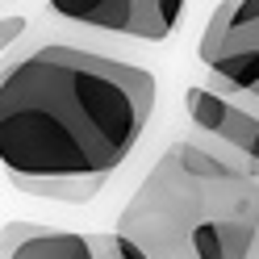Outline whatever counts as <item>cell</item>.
<instances>
[{
  "label": "cell",
  "instance_id": "obj_1",
  "mask_svg": "<svg viewBox=\"0 0 259 259\" xmlns=\"http://www.w3.org/2000/svg\"><path fill=\"white\" fill-rule=\"evenodd\" d=\"M155 75L71 42L0 63V167L17 176H113L142 142Z\"/></svg>",
  "mask_w": 259,
  "mask_h": 259
},
{
  "label": "cell",
  "instance_id": "obj_2",
  "mask_svg": "<svg viewBox=\"0 0 259 259\" xmlns=\"http://www.w3.org/2000/svg\"><path fill=\"white\" fill-rule=\"evenodd\" d=\"M259 238V176L180 138L155 159L117 213L92 238L101 259H251Z\"/></svg>",
  "mask_w": 259,
  "mask_h": 259
},
{
  "label": "cell",
  "instance_id": "obj_3",
  "mask_svg": "<svg viewBox=\"0 0 259 259\" xmlns=\"http://www.w3.org/2000/svg\"><path fill=\"white\" fill-rule=\"evenodd\" d=\"M197 59L209 88L259 105V0H222L201 29Z\"/></svg>",
  "mask_w": 259,
  "mask_h": 259
},
{
  "label": "cell",
  "instance_id": "obj_4",
  "mask_svg": "<svg viewBox=\"0 0 259 259\" xmlns=\"http://www.w3.org/2000/svg\"><path fill=\"white\" fill-rule=\"evenodd\" d=\"M184 113L197 125V134L213 138V147L222 159L238 163L242 171L259 176V105L230 96L209 84H192L184 92Z\"/></svg>",
  "mask_w": 259,
  "mask_h": 259
},
{
  "label": "cell",
  "instance_id": "obj_5",
  "mask_svg": "<svg viewBox=\"0 0 259 259\" xmlns=\"http://www.w3.org/2000/svg\"><path fill=\"white\" fill-rule=\"evenodd\" d=\"M184 9V0H51V13L63 21L138 42H167Z\"/></svg>",
  "mask_w": 259,
  "mask_h": 259
},
{
  "label": "cell",
  "instance_id": "obj_6",
  "mask_svg": "<svg viewBox=\"0 0 259 259\" xmlns=\"http://www.w3.org/2000/svg\"><path fill=\"white\" fill-rule=\"evenodd\" d=\"M0 259H101L96 242L46 222H9L0 230Z\"/></svg>",
  "mask_w": 259,
  "mask_h": 259
},
{
  "label": "cell",
  "instance_id": "obj_7",
  "mask_svg": "<svg viewBox=\"0 0 259 259\" xmlns=\"http://www.w3.org/2000/svg\"><path fill=\"white\" fill-rule=\"evenodd\" d=\"M5 176L17 192L55 201V205H88L109 184V176H17V171H5Z\"/></svg>",
  "mask_w": 259,
  "mask_h": 259
},
{
  "label": "cell",
  "instance_id": "obj_8",
  "mask_svg": "<svg viewBox=\"0 0 259 259\" xmlns=\"http://www.w3.org/2000/svg\"><path fill=\"white\" fill-rule=\"evenodd\" d=\"M25 17H21V13H17V17H0V55H5L9 51V46H17V38L25 34Z\"/></svg>",
  "mask_w": 259,
  "mask_h": 259
}]
</instances>
